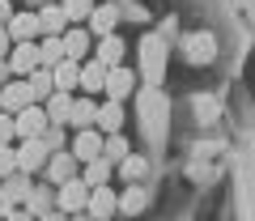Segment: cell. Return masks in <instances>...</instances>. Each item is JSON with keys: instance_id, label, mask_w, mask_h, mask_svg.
<instances>
[{"instance_id": "11", "label": "cell", "mask_w": 255, "mask_h": 221, "mask_svg": "<svg viewBox=\"0 0 255 221\" xmlns=\"http://www.w3.org/2000/svg\"><path fill=\"white\" fill-rule=\"evenodd\" d=\"M47 153H51V149L43 145V136H21L17 170H38V166H47Z\"/></svg>"}, {"instance_id": "32", "label": "cell", "mask_w": 255, "mask_h": 221, "mask_svg": "<svg viewBox=\"0 0 255 221\" xmlns=\"http://www.w3.org/2000/svg\"><path fill=\"white\" fill-rule=\"evenodd\" d=\"M17 170V149L13 145H0V179H9Z\"/></svg>"}, {"instance_id": "24", "label": "cell", "mask_w": 255, "mask_h": 221, "mask_svg": "<svg viewBox=\"0 0 255 221\" xmlns=\"http://www.w3.org/2000/svg\"><path fill=\"white\" fill-rule=\"evenodd\" d=\"M111 175H115V162H107V157L98 153V157H90V162H85V175H81V179H85L90 187H98V183H107Z\"/></svg>"}, {"instance_id": "3", "label": "cell", "mask_w": 255, "mask_h": 221, "mask_svg": "<svg viewBox=\"0 0 255 221\" xmlns=\"http://www.w3.org/2000/svg\"><path fill=\"white\" fill-rule=\"evenodd\" d=\"M140 110H145V132L149 136H162L166 132V98L157 85H149L145 94H140Z\"/></svg>"}, {"instance_id": "19", "label": "cell", "mask_w": 255, "mask_h": 221, "mask_svg": "<svg viewBox=\"0 0 255 221\" xmlns=\"http://www.w3.org/2000/svg\"><path fill=\"white\" fill-rule=\"evenodd\" d=\"M98 60L102 64H124V38L115 34V30H111V34H98Z\"/></svg>"}, {"instance_id": "7", "label": "cell", "mask_w": 255, "mask_h": 221, "mask_svg": "<svg viewBox=\"0 0 255 221\" xmlns=\"http://www.w3.org/2000/svg\"><path fill=\"white\" fill-rule=\"evenodd\" d=\"M183 55H187V64H209L213 55H217V38L209 30H196V34L183 38Z\"/></svg>"}, {"instance_id": "5", "label": "cell", "mask_w": 255, "mask_h": 221, "mask_svg": "<svg viewBox=\"0 0 255 221\" xmlns=\"http://www.w3.org/2000/svg\"><path fill=\"white\" fill-rule=\"evenodd\" d=\"M132 90H136V73H132L128 64H111L107 68V81H102V94L115 98V102H124Z\"/></svg>"}, {"instance_id": "39", "label": "cell", "mask_w": 255, "mask_h": 221, "mask_svg": "<svg viewBox=\"0 0 255 221\" xmlns=\"http://www.w3.org/2000/svg\"><path fill=\"white\" fill-rule=\"evenodd\" d=\"M68 221H94L90 213H68Z\"/></svg>"}, {"instance_id": "12", "label": "cell", "mask_w": 255, "mask_h": 221, "mask_svg": "<svg viewBox=\"0 0 255 221\" xmlns=\"http://www.w3.org/2000/svg\"><path fill=\"white\" fill-rule=\"evenodd\" d=\"M73 175H77L73 149H51V153H47V179H51V183H64V179H73Z\"/></svg>"}, {"instance_id": "17", "label": "cell", "mask_w": 255, "mask_h": 221, "mask_svg": "<svg viewBox=\"0 0 255 221\" xmlns=\"http://www.w3.org/2000/svg\"><path fill=\"white\" fill-rule=\"evenodd\" d=\"M119 13H124V9H115V4H94L85 21H90L94 34H111V30H115V21H119Z\"/></svg>"}, {"instance_id": "22", "label": "cell", "mask_w": 255, "mask_h": 221, "mask_svg": "<svg viewBox=\"0 0 255 221\" xmlns=\"http://www.w3.org/2000/svg\"><path fill=\"white\" fill-rule=\"evenodd\" d=\"M21 209H26L30 217H43V213H51V209H55V183H51V187H38V192H30Z\"/></svg>"}, {"instance_id": "38", "label": "cell", "mask_w": 255, "mask_h": 221, "mask_svg": "<svg viewBox=\"0 0 255 221\" xmlns=\"http://www.w3.org/2000/svg\"><path fill=\"white\" fill-rule=\"evenodd\" d=\"M9 77H13V73H9V60H0V85L9 81Z\"/></svg>"}, {"instance_id": "27", "label": "cell", "mask_w": 255, "mask_h": 221, "mask_svg": "<svg viewBox=\"0 0 255 221\" xmlns=\"http://www.w3.org/2000/svg\"><path fill=\"white\" fill-rule=\"evenodd\" d=\"M115 170H119V179L136 183V179H145L149 162H145V157H136V153H128V157H119V162H115Z\"/></svg>"}, {"instance_id": "25", "label": "cell", "mask_w": 255, "mask_h": 221, "mask_svg": "<svg viewBox=\"0 0 255 221\" xmlns=\"http://www.w3.org/2000/svg\"><path fill=\"white\" fill-rule=\"evenodd\" d=\"M60 60H64V38H60V34H47L43 43H38V64H43V68H55Z\"/></svg>"}, {"instance_id": "37", "label": "cell", "mask_w": 255, "mask_h": 221, "mask_svg": "<svg viewBox=\"0 0 255 221\" xmlns=\"http://www.w3.org/2000/svg\"><path fill=\"white\" fill-rule=\"evenodd\" d=\"M9 17H13V4H9V0H0V26H4Z\"/></svg>"}, {"instance_id": "13", "label": "cell", "mask_w": 255, "mask_h": 221, "mask_svg": "<svg viewBox=\"0 0 255 221\" xmlns=\"http://www.w3.org/2000/svg\"><path fill=\"white\" fill-rule=\"evenodd\" d=\"M102 81H107V64H102L98 55L94 60H81V73H77V85L85 94H102Z\"/></svg>"}, {"instance_id": "6", "label": "cell", "mask_w": 255, "mask_h": 221, "mask_svg": "<svg viewBox=\"0 0 255 221\" xmlns=\"http://www.w3.org/2000/svg\"><path fill=\"white\" fill-rule=\"evenodd\" d=\"M4 60H9V73H13V77L34 73V68H38V43H34V38H26V43H13Z\"/></svg>"}, {"instance_id": "2", "label": "cell", "mask_w": 255, "mask_h": 221, "mask_svg": "<svg viewBox=\"0 0 255 221\" xmlns=\"http://www.w3.org/2000/svg\"><path fill=\"white\" fill-rule=\"evenodd\" d=\"M85 204H90V183L85 179H64V183H55V209L60 213H85Z\"/></svg>"}, {"instance_id": "33", "label": "cell", "mask_w": 255, "mask_h": 221, "mask_svg": "<svg viewBox=\"0 0 255 221\" xmlns=\"http://www.w3.org/2000/svg\"><path fill=\"white\" fill-rule=\"evenodd\" d=\"M9 140H13V115L0 110V145H9Z\"/></svg>"}, {"instance_id": "1", "label": "cell", "mask_w": 255, "mask_h": 221, "mask_svg": "<svg viewBox=\"0 0 255 221\" xmlns=\"http://www.w3.org/2000/svg\"><path fill=\"white\" fill-rule=\"evenodd\" d=\"M136 77H145L149 85H157L166 77V38L162 34H149V38H140V73Z\"/></svg>"}, {"instance_id": "30", "label": "cell", "mask_w": 255, "mask_h": 221, "mask_svg": "<svg viewBox=\"0 0 255 221\" xmlns=\"http://www.w3.org/2000/svg\"><path fill=\"white\" fill-rule=\"evenodd\" d=\"M102 157H107V162H119V157H128L124 128H119V132H107V136H102Z\"/></svg>"}, {"instance_id": "16", "label": "cell", "mask_w": 255, "mask_h": 221, "mask_svg": "<svg viewBox=\"0 0 255 221\" xmlns=\"http://www.w3.org/2000/svg\"><path fill=\"white\" fill-rule=\"evenodd\" d=\"M4 30H9L13 43H26V38L38 34V17H34V13H13V17L4 21Z\"/></svg>"}, {"instance_id": "35", "label": "cell", "mask_w": 255, "mask_h": 221, "mask_svg": "<svg viewBox=\"0 0 255 221\" xmlns=\"http://www.w3.org/2000/svg\"><path fill=\"white\" fill-rule=\"evenodd\" d=\"M9 47H13V38H9V30L0 26V60H4V55H9Z\"/></svg>"}, {"instance_id": "4", "label": "cell", "mask_w": 255, "mask_h": 221, "mask_svg": "<svg viewBox=\"0 0 255 221\" xmlns=\"http://www.w3.org/2000/svg\"><path fill=\"white\" fill-rule=\"evenodd\" d=\"M30 192H34V187H30V170H13L9 179H0V204H4V213L21 209Z\"/></svg>"}, {"instance_id": "40", "label": "cell", "mask_w": 255, "mask_h": 221, "mask_svg": "<svg viewBox=\"0 0 255 221\" xmlns=\"http://www.w3.org/2000/svg\"><path fill=\"white\" fill-rule=\"evenodd\" d=\"M43 4H51V0H30V9H43Z\"/></svg>"}, {"instance_id": "20", "label": "cell", "mask_w": 255, "mask_h": 221, "mask_svg": "<svg viewBox=\"0 0 255 221\" xmlns=\"http://www.w3.org/2000/svg\"><path fill=\"white\" fill-rule=\"evenodd\" d=\"M94 119H98V102L90 98H73V115H68V123L73 128H94Z\"/></svg>"}, {"instance_id": "29", "label": "cell", "mask_w": 255, "mask_h": 221, "mask_svg": "<svg viewBox=\"0 0 255 221\" xmlns=\"http://www.w3.org/2000/svg\"><path fill=\"white\" fill-rule=\"evenodd\" d=\"M145 204H149V196H145V192H140V187H136V183L128 187V192H124V196H119V213H128V217H136V213H145Z\"/></svg>"}, {"instance_id": "21", "label": "cell", "mask_w": 255, "mask_h": 221, "mask_svg": "<svg viewBox=\"0 0 255 221\" xmlns=\"http://www.w3.org/2000/svg\"><path fill=\"white\" fill-rule=\"evenodd\" d=\"M94 128H98V132H119V128H124V102L111 98L107 107H98V119H94Z\"/></svg>"}, {"instance_id": "14", "label": "cell", "mask_w": 255, "mask_h": 221, "mask_svg": "<svg viewBox=\"0 0 255 221\" xmlns=\"http://www.w3.org/2000/svg\"><path fill=\"white\" fill-rule=\"evenodd\" d=\"M102 153V132L98 128H77V140H73V157L77 162H90V157Z\"/></svg>"}, {"instance_id": "28", "label": "cell", "mask_w": 255, "mask_h": 221, "mask_svg": "<svg viewBox=\"0 0 255 221\" xmlns=\"http://www.w3.org/2000/svg\"><path fill=\"white\" fill-rule=\"evenodd\" d=\"M26 77H30V94H34V102H38V98H47V94L55 90V77H51V68H43V64H38L34 73H26Z\"/></svg>"}, {"instance_id": "23", "label": "cell", "mask_w": 255, "mask_h": 221, "mask_svg": "<svg viewBox=\"0 0 255 221\" xmlns=\"http://www.w3.org/2000/svg\"><path fill=\"white\" fill-rule=\"evenodd\" d=\"M60 38H64V55H68V60L81 64L85 55H90V30H68V34H60Z\"/></svg>"}, {"instance_id": "36", "label": "cell", "mask_w": 255, "mask_h": 221, "mask_svg": "<svg viewBox=\"0 0 255 221\" xmlns=\"http://www.w3.org/2000/svg\"><path fill=\"white\" fill-rule=\"evenodd\" d=\"M34 221H68V213H55L51 209V213H43V217H34Z\"/></svg>"}, {"instance_id": "8", "label": "cell", "mask_w": 255, "mask_h": 221, "mask_svg": "<svg viewBox=\"0 0 255 221\" xmlns=\"http://www.w3.org/2000/svg\"><path fill=\"white\" fill-rule=\"evenodd\" d=\"M85 213H90L94 221H111L119 213V196L111 192L107 183H98V187H90V204H85Z\"/></svg>"}, {"instance_id": "18", "label": "cell", "mask_w": 255, "mask_h": 221, "mask_svg": "<svg viewBox=\"0 0 255 221\" xmlns=\"http://www.w3.org/2000/svg\"><path fill=\"white\" fill-rule=\"evenodd\" d=\"M34 17H38V34H64V21H68V17H64V9L55 4V0H51V4H43Z\"/></svg>"}, {"instance_id": "31", "label": "cell", "mask_w": 255, "mask_h": 221, "mask_svg": "<svg viewBox=\"0 0 255 221\" xmlns=\"http://www.w3.org/2000/svg\"><path fill=\"white\" fill-rule=\"evenodd\" d=\"M60 9H64V17L85 21V17H90V9H94V0H60Z\"/></svg>"}, {"instance_id": "10", "label": "cell", "mask_w": 255, "mask_h": 221, "mask_svg": "<svg viewBox=\"0 0 255 221\" xmlns=\"http://www.w3.org/2000/svg\"><path fill=\"white\" fill-rule=\"evenodd\" d=\"M34 102V94H30V81H21V77H13V81L0 85V110H13L17 115L21 107H30Z\"/></svg>"}, {"instance_id": "9", "label": "cell", "mask_w": 255, "mask_h": 221, "mask_svg": "<svg viewBox=\"0 0 255 221\" xmlns=\"http://www.w3.org/2000/svg\"><path fill=\"white\" fill-rule=\"evenodd\" d=\"M43 128H47V110L38 102H30V107H21L13 115V136H38Z\"/></svg>"}, {"instance_id": "34", "label": "cell", "mask_w": 255, "mask_h": 221, "mask_svg": "<svg viewBox=\"0 0 255 221\" xmlns=\"http://www.w3.org/2000/svg\"><path fill=\"white\" fill-rule=\"evenodd\" d=\"M4 221H34V217H30L26 209H9V213H4Z\"/></svg>"}, {"instance_id": "26", "label": "cell", "mask_w": 255, "mask_h": 221, "mask_svg": "<svg viewBox=\"0 0 255 221\" xmlns=\"http://www.w3.org/2000/svg\"><path fill=\"white\" fill-rule=\"evenodd\" d=\"M77 73H81V64H77V60H68V55H64L60 64L51 68V77H55V90H68V94H73V85H77Z\"/></svg>"}, {"instance_id": "15", "label": "cell", "mask_w": 255, "mask_h": 221, "mask_svg": "<svg viewBox=\"0 0 255 221\" xmlns=\"http://www.w3.org/2000/svg\"><path fill=\"white\" fill-rule=\"evenodd\" d=\"M43 110H47V123H68V115H73V94L68 90H51Z\"/></svg>"}]
</instances>
